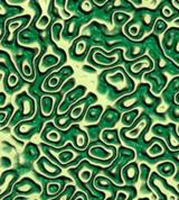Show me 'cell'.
Masks as SVG:
<instances>
[{"instance_id": "1", "label": "cell", "mask_w": 179, "mask_h": 200, "mask_svg": "<svg viewBox=\"0 0 179 200\" xmlns=\"http://www.w3.org/2000/svg\"><path fill=\"white\" fill-rule=\"evenodd\" d=\"M146 127V121L144 120H142L140 124L136 127V128H133V129H131V131H129L128 133H127V136L130 137V138H137L139 135L141 134V132L143 131V128Z\"/></svg>"}, {"instance_id": "2", "label": "cell", "mask_w": 179, "mask_h": 200, "mask_svg": "<svg viewBox=\"0 0 179 200\" xmlns=\"http://www.w3.org/2000/svg\"><path fill=\"white\" fill-rule=\"evenodd\" d=\"M147 153L150 156H157V155H160V154L164 153V148L160 146L159 144H154L152 146L149 147L147 149Z\"/></svg>"}, {"instance_id": "3", "label": "cell", "mask_w": 179, "mask_h": 200, "mask_svg": "<svg viewBox=\"0 0 179 200\" xmlns=\"http://www.w3.org/2000/svg\"><path fill=\"white\" fill-rule=\"evenodd\" d=\"M126 171H127L126 175L128 176V179H133L136 175L138 176V169L136 168V164H131L130 166L126 169Z\"/></svg>"}, {"instance_id": "4", "label": "cell", "mask_w": 179, "mask_h": 200, "mask_svg": "<svg viewBox=\"0 0 179 200\" xmlns=\"http://www.w3.org/2000/svg\"><path fill=\"white\" fill-rule=\"evenodd\" d=\"M82 8H84V10H86V11H90V9H91V5H90L89 1H85V2L82 5Z\"/></svg>"}, {"instance_id": "5", "label": "cell", "mask_w": 179, "mask_h": 200, "mask_svg": "<svg viewBox=\"0 0 179 200\" xmlns=\"http://www.w3.org/2000/svg\"><path fill=\"white\" fill-rule=\"evenodd\" d=\"M162 13H164V15H165V16H167V17H169V16L171 15L170 9H169V8H167V7H165V8L162 9Z\"/></svg>"}]
</instances>
